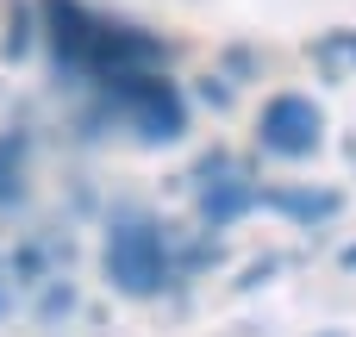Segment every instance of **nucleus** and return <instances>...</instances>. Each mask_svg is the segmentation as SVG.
Listing matches in <instances>:
<instances>
[{"label":"nucleus","instance_id":"1","mask_svg":"<svg viewBox=\"0 0 356 337\" xmlns=\"http://www.w3.org/2000/svg\"><path fill=\"white\" fill-rule=\"evenodd\" d=\"M269 131H275L282 150H313V138H319V113L300 106V100H282V106H269Z\"/></svg>","mask_w":356,"mask_h":337}]
</instances>
